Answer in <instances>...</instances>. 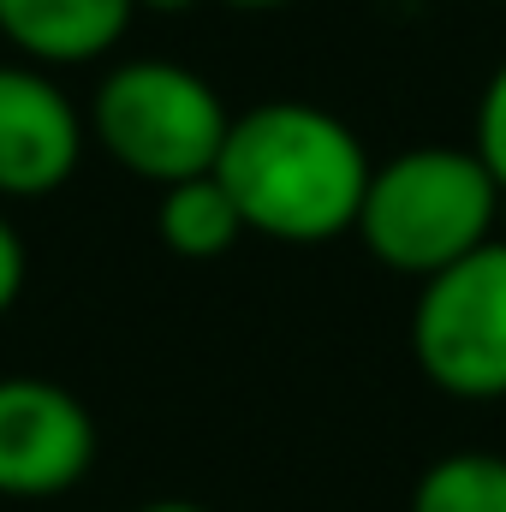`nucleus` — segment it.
Here are the masks:
<instances>
[{"label": "nucleus", "mask_w": 506, "mask_h": 512, "mask_svg": "<svg viewBox=\"0 0 506 512\" xmlns=\"http://www.w3.org/2000/svg\"><path fill=\"white\" fill-rule=\"evenodd\" d=\"M501 6H506V0H501Z\"/></svg>", "instance_id": "obj_15"}, {"label": "nucleus", "mask_w": 506, "mask_h": 512, "mask_svg": "<svg viewBox=\"0 0 506 512\" xmlns=\"http://www.w3.org/2000/svg\"><path fill=\"white\" fill-rule=\"evenodd\" d=\"M191 6H203V0H137V12H161V18H173V12H191Z\"/></svg>", "instance_id": "obj_12"}, {"label": "nucleus", "mask_w": 506, "mask_h": 512, "mask_svg": "<svg viewBox=\"0 0 506 512\" xmlns=\"http://www.w3.org/2000/svg\"><path fill=\"white\" fill-rule=\"evenodd\" d=\"M411 358L447 399H506V233L417 286Z\"/></svg>", "instance_id": "obj_4"}, {"label": "nucleus", "mask_w": 506, "mask_h": 512, "mask_svg": "<svg viewBox=\"0 0 506 512\" xmlns=\"http://www.w3.org/2000/svg\"><path fill=\"white\" fill-rule=\"evenodd\" d=\"M137 512H209V507H197V501H149V507H137Z\"/></svg>", "instance_id": "obj_14"}, {"label": "nucleus", "mask_w": 506, "mask_h": 512, "mask_svg": "<svg viewBox=\"0 0 506 512\" xmlns=\"http://www.w3.org/2000/svg\"><path fill=\"white\" fill-rule=\"evenodd\" d=\"M84 149L90 120L60 90V78L30 60H0V197L42 203L66 191Z\"/></svg>", "instance_id": "obj_6"}, {"label": "nucleus", "mask_w": 506, "mask_h": 512, "mask_svg": "<svg viewBox=\"0 0 506 512\" xmlns=\"http://www.w3.org/2000/svg\"><path fill=\"white\" fill-rule=\"evenodd\" d=\"M131 18L137 0H0V48L42 72L96 66L126 42Z\"/></svg>", "instance_id": "obj_7"}, {"label": "nucleus", "mask_w": 506, "mask_h": 512, "mask_svg": "<svg viewBox=\"0 0 506 512\" xmlns=\"http://www.w3.org/2000/svg\"><path fill=\"white\" fill-rule=\"evenodd\" d=\"M501 221L506 197L477 149L417 143L376 161L358 209V239L381 268L423 286L429 274L453 268L477 245L501 239Z\"/></svg>", "instance_id": "obj_2"}, {"label": "nucleus", "mask_w": 506, "mask_h": 512, "mask_svg": "<svg viewBox=\"0 0 506 512\" xmlns=\"http://www.w3.org/2000/svg\"><path fill=\"white\" fill-rule=\"evenodd\" d=\"M155 239L161 251L185 256V262H215L245 239V215L215 173H197V179L155 191Z\"/></svg>", "instance_id": "obj_8"}, {"label": "nucleus", "mask_w": 506, "mask_h": 512, "mask_svg": "<svg viewBox=\"0 0 506 512\" xmlns=\"http://www.w3.org/2000/svg\"><path fill=\"white\" fill-rule=\"evenodd\" d=\"M96 417L48 376H0V501H60L96 471Z\"/></svg>", "instance_id": "obj_5"}, {"label": "nucleus", "mask_w": 506, "mask_h": 512, "mask_svg": "<svg viewBox=\"0 0 506 512\" xmlns=\"http://www.w3.org/2000/svg\"><path fill=\"white\" fill-rule=\"evenodd\" d=\"M221 6H239V12H280V6H298V0H221Z\"/></svg>", "instance_id": "obj_13"}, {"label": "nucleus", "mask_w": 506, "mask_h": 512, "mask_svg": "<svg viewBox=\"0 0 506 512\" xmlns=\"http://www.w3.org/2000/svg\"><path fill=\"white\" fill-rule=\"evenodd\" d=\"M411 512H506V459L501 453H441L417 489H411Z\"/></svg>", "instance_id": "obj_9"}, {"label": "nucleus", "mask_w": 506, "mask_h": 512, "mask_svg": "<svg viewBox=\"0 0 506 512\" xmlns=\"http://www.w3.org/2000/svg\"><path fill=\"white\" fill-rule=\"evenodd\" d=\"M477 143V155H483V167L495 173V185H501L506 197V60L489 72V84H483V96H477V131H471Z\"/></svg>", "instance_id": "obj_10"}, {"label": "nucleus", "mask_w": 506, "mask_h": 512, "mask_svg": "<svg viewBox=\"0 0 506 512\" xmlns=\"http://www.w3.org/2000/svg\"><path fill=\"white\" fill-rule=\"evenodd\" d=\"M84 120H90V143L114 167L167 191L179 179L215 173L233 108L221 102V90L203 72L143 54V60H120L102 72Z\"/></svg>", "instance_id": "obj_3"}, {"label": "nucleus", "mask_w": 506, "mask_h": 512, "mask_svg": "<svg viewBox=\"0 0 506 512\" xmlns=\"http://www.w3.org/2000/svg\"><path fill=\"white\" fill-rule=\"evenodd\" d=\"M370 149L340 114L316 102H256L233 114L215 179L245 215V233L268 245H334L358 233L370 191Z\"/></svg>", "instance_id": "obj_1"}, {"label": "nucleus", "mask_w": 506, "mask_h": 512, "mask_svg": "<svg viewBox=\"0 0 506 512\" xmlns=\"http://www.w3.org/2000/svg\"><path fill=\"white\" fill-rule=\"evenodd\" d=\"M24 280H30V251H24L18 227L0 215V316L24 298Z\"/></svg>", "instance_id": "obj_11"}]
</instances>
